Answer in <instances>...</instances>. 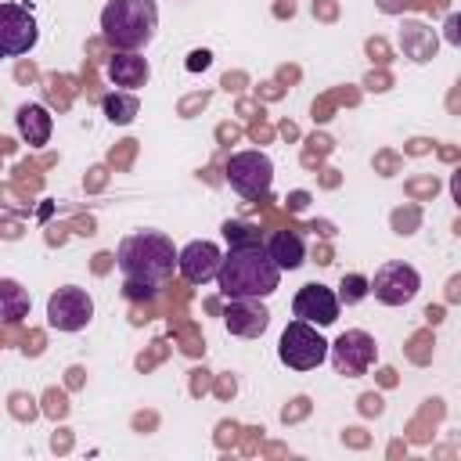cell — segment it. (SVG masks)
Instances as JSON below:
<instances>
[{
  "mask_svg": "<svg viewBox=\"0 0 461 461\" xmlns=\"http://www.w3.org/2000/svg\"><path fill=\"white\" fill-rule=\"evenodd\" d=\"M115 267L126 277L130 299H155L158 285L176 267V249L162 230H133L115 249Z\"/></svg>",
  "mask_w": 461,
  "mask_h": 461,
  "instance_id": "obj_1",
  "label": "cell"
},
{
  "mask_svg": "<svg viewBox=\"0 0 461 461\" xmlns=\"http://www.w3.org/2000/svg\"><path fill=\"white\" fill-rule=\"evenodd\" d=\"M216 285L223 299H267L281 285V270L270 259L263 238L259 241H241L227 245V256L220 259Z\"/></svg>",
  "mask_w": 461,
  "mask_h": 461,
  "instance_id": "obj_2",
  "label": "cell"
},
{
  "mask_svg": "<svg viewBox=\"0 0 461 461\" xmlns=\"http://www.w3.org/2000/svg\"><path fill=\"white\" fill-rule=\"evenodd\" d=\"M158 29L155 0H108L101 11V32L115 50H140Z\"/></svg>",
  "mask_w": 461,
  "mask_h": 461,
  "instance_id": "obj_3",
  "label": "cell"
},
{
  "mask_svg": "<svg viewBox=\"0 0 461 461\" xmlns=\"http://www.w3.org/2000/svg\"><path fill=\"white\" fill-rule=\"evenodd\" d=\"M277 357L292 371H313L328 360V339L310 321H288V328L277 339Z\"/></svg>",
  "mask_w": 461,
  "mask_h": 461,
  "instance_id": "obj_4",
  "label": "cell"
},
{
  "mask_svg": "<svg viewBox=\"0 0 461 461\" xmlns=\"http://www.w3.org/2000/svg\"><path fill=\"white\" fill-rule=\"evenodd\" d=\"M223 176L241 198H263L274 184V162L267 151H234L223 166Z\"/></svg>",
  "mask_w": 461,
  "mask_h": 461,
  "instance_id": "obj_5",
  "label": "cell"
},
{
  "mask_svg": "<svg viewBox=\"0 0 461 461\" xmlns=\"http://www.w3.org/2000/svg\"><path fill=\"white\" fill-rule=\"evenodd\" d=\"M418 288H421V274H418L411 263H403V259L382 263V267L375 270V277L367 281V292H375V299L385 303V306H403V303H411V299L418 295Z\"/></svg>",
  "mask_w": 461,
  "mask_h": 461,
  "instance_id": "obj_6",
  "label": "cell"
},
{
  "mask_svg": "<svg viewBox=\"0 0 461 461\" xmlns=\"http://www.w3.org/2000/svg\"><path fill=\"white\" fill-rule=\"evenodd\" d=\"M328 357H331V364H335L339 375L360 378V375H367L371 364L378 360V346H375V339H371L367 331L349 328V331H342L335 342H328Z\"/></svg>",
  "mask_w": 461,
  "mask_h": 461,
  "instance_id": "obj_7",
  "label": "cell"
},
{
  "mask_svg": "<svg viewBox=\"0 0 461 461\" xmlns=\"http://www.w3.org/2000/svg\"><path fill=\"white\" fill-rule=\"evenodd\" d=\"M40 40L29 4H0V58H18Z\"/></svg>",
  "mask_w": 461,
  "mask_h": 461,
  "instance_id": "obj_8",
  "label": "cell"
},
{
  "mask_svg": "<svg viewBox=\"0 0 461 461\" xmlns=\"http://www.w3.org/2000/svg\"><path fill=\"white\" fill-rule=\"evenodd\" d=\"M94 317V299L86 295V288L65 285L47 299V324L58 331H83Z\"/></svg>",
  "mask_w": 461,
  "mask_h": 461,
  "instance_id": "obj_9",
  "label": "cell"
},
{
  "mask_svg": "<svg viewBox=\"0 0 461 461\" xmlns=\"http://www.w3.org/2000/svg\"><path fill=\"white\" fill-rule=\"evenodd\" d=\"M220 245L216 241H187L180 252H176V270L184 281L191 285H205V281H216V270H220Z\"/></svg>",
  "mask_w": 461,
  "mask_h": 461,
  "instance_id": "obj_10",
  "label": "cell"
},
{
  "mask_svg": "<svg viewBox=\"0 0 461 461\" xmlns=\"http://www.w3.org/2000/svg\"><path fill=\"white\" fill-rule=\"evenodd\" d=\"M339 295L331 292V288H324V285H303L299 292H295V299H292V313L299 317V321H310V324H317V328H328V324H335L339 321Z\"/></svg>",
  "mask_w": 461,
  "mask_h": 461,
  "instance_id": "obj_11",
  "label": "cell"
},
{
  "mask_svg": "<svg viewBox=\"0 0 461 461\" xmlns=\"http://www.w3.org/2000/svg\"><path fill=\"white\" fill-rule=\"evenodd\" d=\"M223 324H227L230 335L256 339V335L267 331L270 313L259 306V299H227V306H223Z\"/></svg>",
  "mask_w": 461,
  "mask_h": 461,
  "instance_id": "obj_12",
  "label": "cell"
},
{
  "mask_svg": "<svg viewBox=\"0 0 461 461\" xmlns=\"http://www.w3.org/2000/svg\"><path fill=\"white\" fill-rule=\"evenodd\" d=\"M263 245H267V252H270V259L277 263L281 274H285V270H299V267L306 263V241H303V234H295V230H274Z\"/></svg>",
  "mask_w": 461,
  "mask_h": 461,
  "instance_id": "obj_13",
  "label": "cell"
},
{
  "mask_svg": "<svg viewBox=\"0 0 461 461\" xmlns=\"http://www.w3.org/2000/svg\"><path fill=\"white\" fill-rule=\"evenodd\" d=\"M14 122H18V133H22V140H25V144L40 148V144H47V140H50L54 119H50V112H47L43 104H36V101L22 104V108H18V115H14Z\"/></svg>",
  "mask_w": 461,
  "mask_h": 461,
  "instance_id": "obj_14",
  "label": "cell"
},
{
  "mask_svg": "<svg viewBox=\"0 0 461 461\" xmlns=\"http://www.w3.org/2000/svg\"><path fill=\"white\" fill-rule=\"evenodd\" d=\"M108 79L115 86H126V90H137L148 83V61L137 54V50H119L112 61H108Z\"/></svg>",
  "mask_w": 461,
  "mask_h": 461,
  "instance_id": "obj_15",
  "label": "cell"
},
{
  "mask_svg": "<svg viewBox=\"0 0 461 461\" xmlns=\"http://www.w3.org/2000/svg\"><path fill=\"white\" fill-rule=\"evenodd\" d=\"M25 313H29V292L18 281L4 277L0 281V324H18Z\"/></svg>",
  "mask_w": 461,
  "mask_h": 461,
  "instance_id": "obj_16",
  "label": "cell"
},
{
  "mask_svg": "<svg viewBox=\"0 0 461 461\" xmlns=\"http://www.w3.org/2000/svg\"><path fill=\"white\" fill-rule=\"evenodd\" d=\"M101 108H104V115L115 122V126H126V122H133L137 119V112H140V101H137V94H108L104 101H101Z\"/></svg>",
  "mask_w": 461,
  "mask_h": 461,
  "instance_id": "obj_17",
  "label": "cell"
},
{
  "mask_svg": "<svg viewBox=\"0 0 461 461\" xmlns=\"http://www.w3.org/2000/svg\"><path fill=\"white\" fill-rule=\"evenodd\" d=\"M339 303H346V306H357L364 295H367V277L364 274H342V281H339Z\"/></svg>",
  "mask_w": 461,
  "mask_h": 461,
  "instance_id": "obj_18",
  "label": "cell"
},
{
  "mask_svg": "<svg viewBox=\"0 0 461 461\" xmlns=\"http://www.w3.org/2000/svg\"><path fill=\"white\" fill-rule=\"evenodd\" d=\"M223 238H227V245H241V241H259L263 234H259V227H252L245 220H227L223 223Z\"/></svg>",
  "mask_w": 461,
  "mask_h": 461,
  "instance_id": "obj_19",
  "label": "cell"
},
{
  "mask_svg": "<svg viewBox=\"0 0 461 461\" xmlns=\"http://www.w3.org/2000/svg\"><path fill=\"white\" fill-rule=\"evenodd\" d=\"M209 61H212V54H209V50H194V54H191V61H187V68H191V72H198V68H209Z\"/></svg>",
  "mask_w": 461,
  "mask_h": 461,
  "instance_id": "obj_20",
  "label": "cell"
}]
</instances>
